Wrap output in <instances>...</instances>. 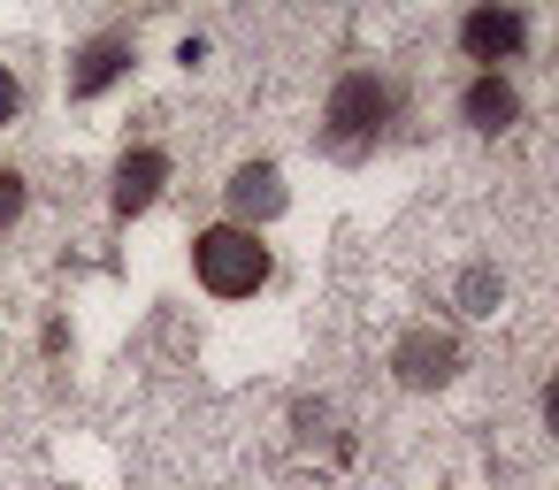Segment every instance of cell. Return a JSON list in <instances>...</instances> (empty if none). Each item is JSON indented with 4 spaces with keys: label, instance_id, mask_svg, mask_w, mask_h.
Here are the masks:
<instances>
[{
    "label": "cell",
    "instance_id": "cell-3",
    "mask_svg": "<svg viewBox=\"0 0 559 490\" xmlns=\"http://www.w3.org/2000/svg\"><path fill=\"white\" fill-rule=\"evenodd\" d=\"M391 375L406 383V391H437V383H452L460 375V337L452 330H406L399 345H391Z\"/></svg>",
    "mask_w": 559,
    "mask_h": 490
},
{
    "label": "cell",
    "instance_id": "cell-10",
    "mask_svg": "<svg viewBox=\"0 0 559 490\" xmlns=\"http://www.w3.org/2000/svg\"><path fill=\"white\" fill-rule=\"evenodd\" d=\"M16 215H24V177H16V169H0V230H9Z\"/></svg>",
    "mask_w": 559,
    "mask_h": 490
},
{
    "label": "cell",
    "instance_id": "cell-7",
    "mask_svg": "<svg viewBox=\"0 0 559 490\" xmlns=\"http://www.w3.org/2000/svg\"><path fill=\"white\" fill-rule=\"evenodd\" d=\"M123 70H131V39H123V32H100V39H85V47H78V70H70V100H93V93H108Z\"/></svg>",
    "mask_w": 559,
    "mask_h": 490
},
{
    "label": "cell",
    "instance_id": "cell-1",
    "mask_svg": "<svg viewBox=\"0 0 559 490\" xmlns=\"http://www.w3.org/2000/svg\"><path fill=\"white\" fill-rule=\"evenodd\" d=\"M192 268H200V284L215 299H253L269 284V246L253 230H238V223H215V230L192 238Z\"/></svg>",
    "mask_w": 559,
    "mask_h": 490
},
{
    "label": "cell",
    "instance_id": "cell-6",
    "mask_svg": "<svg viewBox=\"0 0 559 490\" xmlns=\"http://www.w3.org/2000/svg\"><path fill=\"white\" fill-rule=\"evenodd\" d=\"M162 184H169V154L162 146H139V154H123V169H116V215L131 223V215H146L154 200H162Z\"/></svg>",
    "mask_w": 559,
    "mask_h": 490
},
{
    "label": "cell",
    "instance_id": "cell-2",
    "mask_svg": "<svg viewBox=\"0 0 559 490\" xmlns=\"http://www.w3.org/2000/svg\"><path fill=\"white\" fill-rule=\"evenodd\" d=\"M322 123H330V154H360V146H376V139H383V123H391V85H383V77H368V70L337 77V85H330Z\"/></svg>",
    "mask_w": 559,
    "mask_h": 490
},
{
    "label": "cell",
    "instance_id": "cell-8",
    "mask_svg": "<svg viewBox=\"0 0 559 490\" xmlns=\"http://www.w3.org/2000/svg\"><path fill=\"white\" fill-rule=\"evenodd\" d=\"M460 116H467L475 131H513V116H521V100H513V85H506L498 70H483V77L467 85V100H460Z\"/></svg>",
    "mask_w": 559,
    "mask_h": 490
},
{
    "label": "cell",
    "instance_id": "cell-4",
    "mask_svg": "<svg viewBox=\"0 0 559 490\" xmlns=\"http://www.w3.org/2000/svg\"><path fill=\"white\" fill-rule=\"evenodd\" d=\"M521 39H528V16L513 9V0H483V9L460 24V47H467V62H513L521 55Z\"/></svg>",
    "mask_w": 559,
    "mask_h": 490
},
{
    "label": "cell",
    "instance_id": "cell-9",
    "mask_svg": "<svg viewBox=\"0 0 559 490\" xmlns=\"http://www.w3.org/2000/svg\"><path fill=\"white\" fill-rule=\"evenodd\" d=\"M452 299H460V314H498V299H506V284H498V268H467Z\"/></svg>",
    "mask_w": 559,
    "mask_h": 490
},
{
    "label": "cell",
    "instance_id": "cell-11",
    "mask_svg": "<svg viewBox=\"0 0 559 490\" xmlns=\"http://www.w3.org/2000/svg\"><path fill=\"white\" fill-rule=\"evenodd\" d=\"M16 108H24V85H16L9 70H0V123H16Z\"/></svg>",
    "mask_w": 559,
    "mask_h": 490
},
{
    "label": "cell",
    "instance_id": "cell-5",
    "mask_svg": "<svg viewBox=\"0 0 559 490\" xmlns=\"http://www.w3.org/2000/svg\"><path fill=\"white\" fill-rule=\"evenodd\" d=\"M223 200H230V223L253 230V223H276L292 192H284V169H276V162H246V169H230Z\"/></svg>",
    "mask_w": 559,
    "mask_h": 490
}]
</instances>
